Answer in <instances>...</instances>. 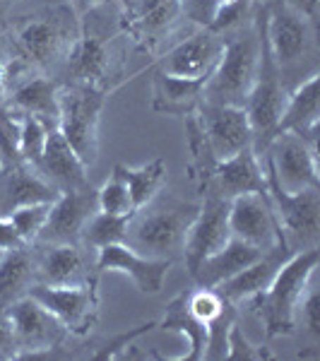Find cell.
<instances>
[{
	"label": "cell",
	"mask_w": 320,
	"mask_h": 361,
	"mask_svg": "<svg viewBox=\"0 0 320 361\" xmlns=\"http://www.w3.org/2000/svg\"><path fill=\"white\" fill-rule=\"evenodd\" d=\"M181 20V0H135L123 20V29L140 51L156 54L176 34Z\"/></svg>",
	"instance_id": "5bb4252c"
},
{
	"label": "cell",
	"mask_w": 320,
	"mask_h": 361,
	"mask_svg": "<svg viewBox=\"0 0 320 361\" xmlns=\"http://www.w3.org/2000/svg\"><path fill=\"white\" fill-rule=\"evenodd\" d=\"M200 202H188L161 190L147 205L137 207L128 222L125 243L142 255L173 260L183 248V238L195 219Z\"/></svg>",
	"instance_id": "3957f363"
},
{
	"label": "cell",
	"mask_w": 320,
	"mask_h": 361,
	"mask_svg": "<svg viewBox=\"0 0 320 361\" xmlns=\"http://www.w3.org/2000/svg\"><path fill=\"white\" fill-rule=\"evenodd\" d=\"M42 176L49 180L54 188L61 193L66 190H80L92 185L90 180V169L85 166V161L75 154V149L68 145V140L63 137V133L54 128L46 140V147L42 159L34 164Z\"/></svg>",
	"instance_id": "7402d4cb"
},
{
	"label": "cell",
	"mask_w": 320,
	"mask_h": 361,
	"mask_svg": "<svg viewBox=\"0 0 320 361\" xmlns=\"http://www.w3.org/2000/svg\"><path fill=\"white\" fill-rule=\"evenodd\" d=\"M224 51V37L212 29L195 27L188 37L166 51L154 61V70L183 80H207L214 73Z\"/></svg>",
	"instance_id": "7c38bea8"
},
{
	"label": "cell",
	"mask_w": 320,
	"mask_h": 361,
	"mask_svg": "<svg viewBox=\"0 0 320 361\" xmlns=\"http://www.w3.org/2000/svg\"><path fill=\"white\" fill-rule=\"evenodd\" d=\"M222 37V58H219L214 73L207 78L202 102L224 104V106H243L248 94H251L260 61V34L258 25H255V15L246 25L231 29Z\"/></svg>",
	"instance_id": "277c9868"
},
{
	"label": "cell",
	"mask_w": 320,
	"mask_h": 361,
	"mask_svg": "<svg viewBox=\"0 0 320 361\" xmlns=\"http://www.w3.org/2000/svg\"><path fill=\"white\" fill-rule=\"evenodd\" d=\"M226 359H236V361H270L275 359V354L267 347L253 345L243 330L238 328V323L231 325L229 330V347H226Z\"/></svg>",
	"instance_id": "f35d334b"
},
{
	"label": "cell",
	"mask_w": 320,
	"mask_h": 361,
	"mask_svg": "<svg viewBox=\"0 0 320 361\" xmlns=\"http://www.w3.org/2000/svg\"><path fill=\"white\" fill-rule=\"evenodd\" d=\"M156 328L166 333H178L185 337L188 349L181 357H173L176 361H202L207 347V325L200 323L188 308V289L176 294L164 308V318L156 320Z\"/></svg>",
	"instance_id": "83f0119b"
},
{
	"label": "cell",
	"mask_w": 320,
	"mask_h": 361,
	"mask_svg": "<svg viewBox=\"0 0 320 361\" xmlns=\"http://www.w3.org/2000/svg\"><path fill=\"white\" fill-rule=\"evenodd\" d=\"M20 246H27V243L22 241L20 234H17V229L8 219V214H0V253H5V250H15Z\"/></svg>",
	"instance_id": "b9f144b4"
},
{
	"label": "cell",
	"mask_w": 320,
	"mask_h": 361,
	"mask_svg": "<svg viewBox=\"0 0 320 361\" xmlns=\"http://www.w3.org/2000/svg\"><path fill=\"white\" fill-rule=\"evenodd\" d=\"M318 25L294 13L282 0H265V39L272 61L282 73L284 85L289 78L318 73ZM289 90V87H287Z\"/></svg>",
	"instance_id": "5b68a950"
},
{
	"label": "cell",
	"mask_w": 320,
	"mask_h": 361,
	"mask_svg": "<svg viewBox=\"0 0 320 361\" xmlns=\"http://www.w3.org/2000/svg\"><path fill=\"white\" fill-rule=\"evenodd\" d=\"M61 190L46 180L32 164H20L0 171V214L34 202H54Z\"/></svg>",
	"instance_id": "cb8c5ba5"
},
{
	"label": "cell",
	"mask_w": 320,
	"mask_h": 361,
	"mask_svg": "<svg viewBox=\"0 0 320 361\" xmlns=\"http://www.w3.org/2000/svg\"><path fill=\"white\" fill-rule=\"evenodd\" d=\"M66 3L73 8V13L78 15V17H85L90 10H94L97 5H101L104 0H66Z\"/></svg>",
	"instance_id": "ee69618b"
},
{
	"label": "cell",
	"mask_w": 320,
	"mask_h": 361,
	"mask_svg": "<svg viewBox=\"0 0 320 361\" xmlns=\"http://www.w3.org/2000/svg\"><path fill=\"white\" fill-rule=\"evenodd\" d=\"M229 229L234 238L260 250L277 246L282 238L267 193H243L229 200Z\"/></svg>",
	"instance_id": "e0dca14e"
},
{
	"label": "cell",
	"mask_w": 320,
	"mask_h": 361,
	"mask_svg": "<svg viewBox=\"0 0 320 361\" xmlns=\"http://www.w3.org/2000/svg\"><path fill=\"white\" fill-rule=\"evenodd\" d=\"M37 282L51 287L99 284L97 267H90L82 243H34Z\"/></svg>",
	"instance_id": "2e32d148"
},
{
	"label": "cell",
	"mask_w": 320,
	"mask_h": 361,
	"mask_svg": "<svg viewBox=\"0 0 320 361\" xmlns=\"http://www.w3.org/2000/svg\"><path fill=\"white\" fill-rule=\"evenodd\" d=\"M29 296L42 304L73 337H90L99 320V289L97 284L82 287H51V284H32Z\"/></svg>",
	"instance_id": "8fae6325"
},
{
	"label": "cell",
	"mask_w": 320,
	"mask_h": 361,
	"mask_svg": "<svg viewBox=\"0 0 320 361\" xmlns=\"http://www.w3.org/2000/svg\"><path fill=\"white\" fill-rule=\"evenodd\" d=\"M128 222H130V214H106L97 209L90 222H87L82 231V241L80 243H82L85 248H92L94 253L104 246L125 243Z\"/></svg>",
	"instance_id": "1f68e13d"
},
{
	"label": "cell",
	"mask_w": 320,
	"mask_h": 361,
	"mask_svg": "<svg viewBox=\"0 0 320 361\" xmlns=\"http://www.w3.org/2000/svg\"><path fill=\"white\" fill-rule=\"evenodd\" d=\"M37 284V253L34 243L0 253V308L29 294Z\"/></svg>",
	"instance_id": "f1b7e54d"
},
{
	"label": "cell",
	"mask_w": 320,
	"mask_h": 361,
	"mask_svg": "<svg viewBox=\"0 0 320 361\" xmlns=\"http://www.w3.org/2000/svg\"><path fill=\"white\" fill-rule=\"evenodd\" d=\"M97 207H99V212H106V214H133L135 212L130 190H128L125 178L121 176L118 164L113 166V171L109 173V178L104 180V185L97 190Z\"/></svg>",
	"instance_id": "836d02e7"
},
{
	"label": "cell",
	"mask_w": 320,
	"mask_h": 361,
	"mask_svg": "<svg viewBox=\"0 0 320 361\" xmlns=\"http://www.w3.org/2000/svg\"><path fill=\"white\" fill-rule=\"evenodd\" d=\"M255 3H258V0H255Z\"/></svg>",
	"instance_id": "681fc988"
},
{
	"label": "cell",
	"mask_w": 320,
	"mask_h": 361,
	"mask_svg": "<svg viewBox=\"0 0 320 361\" xmlns=\"http://www.w3.org/2000/svg\"><path fill=\"white\" fill-rule=\"evenodd\" d=\"M205 82L207 80H183L154 70L152 111L161 116H176V118L195 114L202 104Z\"/></svg>",
	"instance_id": "484cf974"
},
{
	"label": "cell",
	"mask_w": 320,
	"mask_h": 361,
	"mask_svg": "<svg viewBox=\"0 0 320 361\" xmlns=\"http://www.w3.org/2000/svg\"><path fill=\"white\" fill-rule=\"evenodd\" d=\"M5 29L29 66L54 78L61 75L70 51L80 39V17L68 3H58L13 17Z\"/></svg>",
	"instance_id": "6da1fadb"
},
{
	"label": "cell",
	"mask_w": 320,
	"mask_h": 361,
	"mask_svg": "<svg viewBox=\"0 0 320 361\" xmlns=\"http://www.w3.org/2000/svg\"><path fill=\"white\" fill-rule=\"evenodd\" d=\"M231 238L229 229V200L219 197L217 193H202V202L197 207L195 219L190 222L183 238V265L188 275L193 277L197 265L219 248L226 246Z\"/></svg>",
	"instance_id": "4fadbf2b"
},
{
	"label": "cell",
	"mask_w": 320,
	"mask_h": 361,
	"mask_svg": "<svg viewBox=\"0 0 320 361\" xmlns=\"http://www.w3.org/2000/svg\"><path fill=\"white\" fill-rule=\"evenodd\" d=\"M294 250L289 248L287 238H279L277 246L263 250L258 258L253 260L248 267H243L236 277H231L229 282L219 284L217 292L224 296L226 301L231 304H241V301H251L255 294L265 292L267 287L272 284V279L279 272V267L292 258Z\"/></svg>",
	"instance_id": "44dd1931"
},
{
	"label": "cell",
	"mask_w": 320,
	"mask_h": 361,
	"mask_svg": "<svg viewBox=\"0 0 320 361\" xmlns=\"http://www.w3.org/2000/svg\"><path fill=\"white\" fill-rule=\"evenodd\" d=\"M13 325L15 359H49L54 349H61L66 342V328L39 304L34 296H22L5 308Z\"/></svg>",
	"instance_id": "30bf717a"
},
{
	"label": "cell",
	"mask_w": 320,
	"mask_h": 361,
	"mask_svg": "<svg viewBox=\"0 0 320 361\" xmlns=\"http://www.w3.org/2000/svg\"><path fill=\"white\" fill-rule=\"evenodd\" d=\"M3 102H5V87L0 85V104H3Z\"/></svg>",
	"instance_id": "7dc6e473"
},
{
	"label": "cell",
	"mask_w": 320,
	"mask_h": 361,
	"mask_svg": "<svg viewBox=\"0 0 320 361\" xmlns=\"http://www.w3.org/2000/svg\"><path fill=\"white\" fill-rule=\"evenodd\" d=\"M5 104L22 116H34L49 128H58V82L49 75H32L5 94Z\"/></svg>",
	"instance_id": "d4e9b609"
},
{
	"label": "cell",
	"mask_w": 320,
	"mask_h": 361,
	"mask_svg": "<svg viewBox=\"0 0 320 361\" xmlns=\"http://www.w3.org/2000/svg\"><path fill=\"white\" fill-rule=\"evenodd\" d=\"M197 114H200L207 142L212 147V154L217 157V161L234 157L246 147H253V130L243 106H224V104L202 102Z\"/></svg>",
	"instance_id": "d6986e66"
},
{
	"label": "cell",
	"mask_w": 320,
	"mask_h": 361,
	"mask_svg": "<svg viewBox=\"0 0 320 361\" xmlns=\"http://www.w3.org/2000/svg\"><path fill=\"white\" fill-rule=\"evenodd\" d=\"M154 328H156V320H147V323H140V325H135V328H128L125 333L113 335L106 345L97 347L94 352L90 354V359H94V361L121 359V357H123V352H128V347H133V342L140 340L142 335L152 333Z\"/></svg>",
	"instance_id": "74e56055"
},
{
	"label": "cell",
	"mask_w": 320,
	"mask_h": 361,
	"mask_svg": "<svg viewBox=\"0 0 320 361\" xmlns=\"http://www.w3.org/2000/svg\"><path fill=\"white\" fill-rule=\"evenodd\" d=\"M8 5H10V0H0V29L5 27V13H8Z\"/></svg>",
	"instance_id": "f6af8a7d"
},
{
	"label": "cell",
	"mask_w": 320,
	"mask_h": 361,
	"mask_svg": "<svg viewBox=\"0 0 320 361\" xmlns=\"http://www.w3.org/2000/svg\"><path fill=\"white\" fill-rule=\"evenodd\" d=\"M255 25H258V34H260V61H258V73H255L251 94H248L243 109H246L248 123H251L253 130V149L258 154H263L267 145H270V140L277 133L279 116L284 111L289 90L284 85L279 68L272 61L270 49H267L265 0H260L258 8H255Z\"/></svg>",
	"instance_id": "8992f818"
},
{
	"label": "cell",
	"mask_w": 320,
	"mask_h": 361,
	"mask_svg": "<svg viewBox=\"0 0 320 361\" xmlns=\"http://www.w3.org/2000/svg\"><path fill=\"white\" fill-rule=\"evenodd\" d=\"M287 8H292L294 13H299L301 17H306L308 22L318 25V5L320 0H282Z\"/></svg>",
	"instance_id": "7bdbcfd3"
},
{
	"label": "cell",
	"mask_w": 320,
	"mask_h": 361,
	"mask_svg": "<svg viewBox=\"0 0 320 361\" xmlns=\"http://www.w3.org/2000/svg\"><path fill=\"white\" fill-rule=\"evenodd\" d=\"M236 320H238L236 304L226 301L224 311L207 325V347H205V357H202V359H207V361L226 359V347H229V330H231V325H234Z\"/></svg>",
	"instance_id": "d590c367"
},
{
	"label": "cell",
	"mask_w": 320,
	"mask_h": 361,
	"mask_svg": "<svg viewBox=\"0 0 320 361\" xmlns=\"http://www.w3.org/2000/svg\"><path fill=\"white\" fill-rule=\"evenodd\" d=\"M22 140V116L13 111L8 104H0V171L25 164L20 154Z\"/></svg>",
	"instance_id": "d6a6232c"
},
{
	"label": "cell",
	"mask_w": 320,
	"mask_h": 361,
	"mask_svg": "<svg viewBox=\"0 0 320 361\" xmlns=\"http://www.w3.org/2000/svg\"><path fill=\"white\" fill-rule=\"evenodd\" d=\"M173 260L168 258H152V255H142L128 243H113V246H104L97 250L94 267L97 272H118L125 275L137 292L142 294H159L164 289V282L168 277Z\"/></svg>",
	"instance_id": "9a60e30c"
},
{
	"label": "cell",
	"mask_w": 320,
	"mask_h": 361,
	"mask_svg": "<svg viewBox=\"0 0 320 361\" xmlns=\"http://www.w3.org/2000/svg\"><path fill=\"white\" fill-rule=\"evenodd\" d=\"M185 145H188V164H185V173L195 183V188L205 190L212 180L214 166H217V157L212 154V147L207 142L205 128H202L200 114L185 116Z\"/></svg>",
	"instance_id": "f546056e"
},
{
	"label": "cell",
	"mask_w": 320,
	"mask_h": 361,
	"mask_svg": "<svg viewBox=\"0 0 320 361\" xmlns=\"http://www.w3.org/2000/svg\"><path fill=\"white\" fill-rule=\"evenodd\" d=\"M301 320V325L306 328V333L311 335V340H320V292L318 287H313V282L308 284L304 299L296 311V323Z\"/></svg>",
	"instance_id": "ab89813d"
},
{
	"label": "cell",
	"mask_w": 320,
	"mask_h": 361,
	"mask_svg": "<svg viewBox=\"0 0 320 361\" xmlns=\"http://www.w3.org/2000/svg\"><path fill=\"white\" fill-rule=\"evenodd\" d=\"M10 3H20V0H10Z\"/></svg>",
	"instance_id": "c3c4849f"
},
{
	"label": "cell",
	"mask_w": 320,
	"mask_h": 361,
	"mask_svg": "<svg viewBox=\"0 0 320 361\" xmlns=\"http://www.w3.org/2000/svg\"><path fill=\"white\" fill-rule=\"evenodd\" d=\"M109 97L106 90L94 85L58 82V130L87 169L99 159V123Z\"/></svg>",
	"instance_id": "52a82bcc"
},
{
	"label": "cell",
	"mask_w": 320,
	"mask_h": 361,
	"mask_svg": "<svg viewBox=\"0 0 320 361\" xmlns=\"http://www.w3.org/2000/svg\"><path fill=\"white\" fill-rule=\"evenodd\" d=\"M118 171L125 178L135 209L147 205L154 195H159L166 188V161L161 157H154L140 166L118 164Z\"/></svg>",
	"instance_id": "4dcf8cb0"
},
{
	"label": "cell",
	"mask_w": 320,
	"mask_h": 361,
	"mask_svg": "<svg viewBox=\"0 0 320 361\" xmlns=\"http://www.w3.org/2000/svg\"><path fill=\"white\" fill-rule=\"evenodd\" d=\"M22 116V114H20ZM54 128H49L44 121L34 118V116H22V140H20V154L25 164H37L44 154L46 140H49V133Z\"/></svg>",
	"instance_id": "8d00e7d4"
},
{
	"label": "cell",
	"mask_w": 320,
	"mask_h": 361,
	"mask_svg": "<svg viewBox=\"0 0 320 361\" xmlns=\"http://www.w3.org/2000/svg\"><path fill=\"white\" fill-rule=\"evenodd\" d=\"M17 347H15V335L10 318L5 313V308H0V361L3 359H15Z\"/></svg>",
	"instance_id": "60d3db41"
},
{
	"label": "cell",
	"mask_w": 320,
	"mask_h": 361,
	"mask_svg": "<svg viewBox=\"0 0 320 361\" xmlns=\"http://www.w3.org/2000/svg\"><path fill=\"white\" fill-rule=\"evenodd\" d=\"M118 3H121V8H123V13L128 15V13H130L133 5H135V0H118Z\"/></svg>",
	"instance_id": "bcb514c9"
},
{
	"label": "cell",
	"mask_w": 320,
	"mask_h": 361,
	"mask_svg": "<svg viewBox=\"0 0 320 361\" xmlns=\"http://www.w3.org/2000/svg\"><path fill=\"white\" fill-rule=\"evenodd\" d=\"M320 73H311L289 90L284 111L279 116L277 133H296L308 142L318 145V121H320ZM275 133V135H277Z\"/></svg>",
	"instance_id": "603a6c76"
},
{
	"label": "cell",
	"mask_w": 320,
	"mask_h": 361,
	"mask_svg": "<svg viewBox=\"0 0 320 361\" xmlns=\"http://www.w3.org/2000/svg\"><path fill=\"white\" fill-rule=\"evenodd\" d=\"M51 205L54 202H34V205L15 207L8 212V219L13 222L17 234L22 236L25 243H37L39 234H42L46 226V219L51 214Z\"/></svg>",
	"instance_id": "e575fe53"
},
{
	"label": "cell",
	"mask_w": 320,
	"mask_h": 361,
	"mask_svg": "<svg viewBox=\"0 0 320 361\" xmlns=\"http://www.w3.org/2000/svg\"><path fill=\"white\" fill-rule=\"evenodd\" d=\"M260 157L270 176L287 193L320 188L316 142H308L296 133H277Z\"/></svg>",
	"instance_id": "9c48e42d"
},
{
	"label": "cell",
	"mask_w": 320,
	"mask_h": 361,
	"mask_svg": "<svg viewBox=\"0 0 320 361\" xmlns=\"http://www.w3.org/2000/svg\"><path fill=\"white\" fill-rule=\"evenodd\" d=\"M263 159V157H260ZM265 166V164H263ZM267 197H270L272 212L277 217L279 231L287 238L289 248L304 250L318 246L320 236V188H308L301 193H287L277 185V180L265 169Z\"/></svg>",
	"instance_id": "ba28073f"
},
{
	"label": "cell",
	"mask_w": 320,
	"mask_h": 361,
	"mask_svg": "<svg viewBox=\"0 0 320 361\" xmlns=\"http://www.w3.org/2000/svg\"><path fill=\"white\" fill-rule=\"evenodd\" d=\"M97 209V188L87 185L80 190H66L51 205V214L37 243H80Z\"/></svg>",
	"instance_id": "ac0fdd59"
},
{
	"label": "cell",
	"mask_w": 320,
	"mask_h": 361,
	"mask_svg": "<svg viewBox=\"0 0 320 361\" xmlns=\"http://www.w3.org/2000/svg\"><path fill=\"white\" fill-rule=\"evenodd\" d=\"M217 193L224 200H234L243 193H265L267 180H265V166L260 154L253 147H246L234 157L217 161L212 173V180L202 193ZM200 193V195H202Z\"/></svg>",
	"instance_id": "ffe728a7"
},
{
	"label": "cell",
	"mask_w": 320,
	"mask_h": 361,
	"mask_svg": "<svg viewBox=\"0 0 320 361\" xmlns=\"http://www.w3.org/2000/svg\"><path fill=\"white\" fill-rule=\"evenodd\" d=\"M260 253H263L260 248H255L251 243L231 236L229 241H226V246H222L217 253H212L209 258H205L200 265H197L195 275L190 279H193L197 287L217 289L219 284L229 282V279L236 277L243 267L251 265Z\"/></svg>",
	"instance_id": "4316f807"
},
{
	"label": "cell",
	"mask_w": 320,
	"mask_h": 361,
	"mask_svg": "<svg viewBox=\"0 0 320 361\" xmlns=\"http://www.w3.org/2000/svg\"><path fill=\"white\" fill-rule=\"evenodd\" d=\"M318 263V246L296 250V253H292V258L279 267L270 287L248 301L253 313L258 316L260 325H263V333L267 340L294 335L296 311H299V304L304 299L308 284L316 277Z\"/></svg>",
	"instance_id": "7a4b0ae2"
}]
</instances>
